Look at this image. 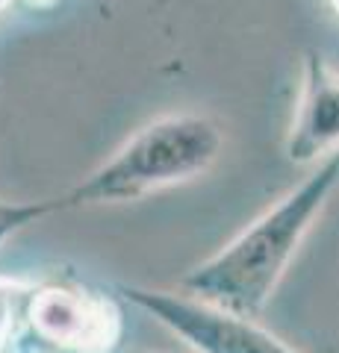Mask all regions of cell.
<instances>
[{
    "label": "cell",
    "instance_id": "cell-10",
    "mask_svg": "<svg viewBox=\"0 0 339 353\" xmlns=\"http://www.w3.org/2000/svg\"><path fill=\"white\" fill-rule=\"evenodd\" d=\"M130 353H151V350H130Z\"/></svg>",
    "mask_w": 339,
    "mask_h": 353
},
{
    "label": "cell",
    "instance_id": "cell-3",
    "mask_svg": "<svg viewBox=\"0 0 339 353\" xmlns=\"http://www.w3.org/2000/svg\"><path fill=\"white\" fill-rule=\"evenodd\" d=\"M127 303L148 312L171 336L183 339L195 353H298L280 336L260 327L254 318L233 309L198 301L186 292L122 285Z\"/></svg>",
    "mask_w": 339,
    "mask_h": 353
},
{
    "label": "cell",
    "instance_id": "cell-5",
    "mask_svg": "<svg viewBox=\"0 0 339 353\" xmlns=\"http://www.w3.org/2000/svg\"><path fill=\"white\" fill-rule=\"evenodd\" d=\"M283 150L298 165H316L339 150V71L316 50L304 53L298 101Z\"/></svg>",
    "mask_w": 339,
    "mask_h": 353
},
{
    "label": "cell",
    "instance_id": "cell-8",
    "mask_svg": "<svg viewBox=\"0 0 339 353\" xmlns=\"http://www.w3.org/2000/svg\"><path fill=\"white\" fill-rule=\"evenodd\" d=\"M331 3H333V9H336V12H339V0H331Z\"/></svg>",
    "mask_w": 339,
    "mask_h": 353
},
{
    "label": "cell",
    "instance_id": "cell-7",
    "mask_svg": "<svg viewBox=\"0 0 339 353\" xmlns=\"http://www.w3.org/2000/svg\"><path fill=\"white\" fill-rule=\"evenodd\" d=\"M24 292L27 289L15 280H0V350H3L6 339L15 327V315L21 301H24Z\"/></svg>",
    "mask_w": 339,
    "mask_h": 353
},
{
    "label": "cell",
    "instance_id": "cell-9",
    "mask_svg": "<svg viewBox=\"0 0 339 353\" xmlns=\"http://www.w3.org/2000/svg\"><path fill=\"white\" fill-rule=\"evenodd\" d=\"M6 3H9V0H0V9H3V6H6Z\"/></svg>",
    "mask_w": 339,
    "mask_h": 353
},
{
    "label": "cell",
    "instance_id": "cell-4",
    "mask_svg": "<svg viewBox=\"0 0 339 353\" xmlns=\"http://www.w3.org/2000/svg\"><path fill=\"white\" fill-rule=\"evenodd\" d=\"M30 321L39 339L68 353H109L118 341V315L101 297L65 285L32 294Z\"/></svg>",
    "mask_w": 339,
    "mask_h": 353
},
{
    "label": "cell",
    "instance_id": "cell-1",
    "mask_svg": "<svg viewBox=\"0 0 339 353\" xmlns=\"http://www.w3.org/2000/svg\"><path fill=\"white\" fill-rule=\"evenodd\" d=\"M339 185V150L254 218L239 236L180 277V292L254 318L275 297L283 274Z\"/></svg>",
    "mask_w": 339,
    "mask_h": 353
},
{
    "label": "cell",
    "instance_id": "cell-2",
    "mask_svg": "<svg viewBox=\"0 0 339 353\" xmlns=\"http://www.w3.org/2000/svg\"><path fill=\"white\" fill-rule=\"evenodd\" d=\"M224 153V132L213 118L174 112L136 130L113 157L62 197L65 209L118 206L204 176Z\"/></svg>",
    "mask_w": 339,
    "mask_h": 353
},
{
    "label": "cell",
    "instance_id": "cell-6",
    "mask_svg": "<svg viewBox=\"0 0 339 353\" xmlns=\"http://www.w3.org/2000/svg\"><path fill=\"white\" fill-rule=\"evenodd\" d=\"M65 203L59 201H0V245L6 239H12L24 227L36 224V221L48 218L53 212H62Z\"/></svg>",
    "mask_w": 339,
    "mask_h": 353
}]
</instances>
